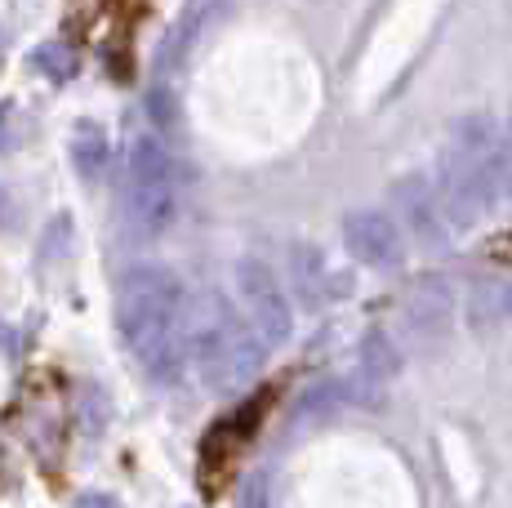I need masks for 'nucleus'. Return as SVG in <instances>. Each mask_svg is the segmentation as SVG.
I'll use <instances>...</instances> for the list:
<instances>
[{
  "instance_id": "obj_17",
  "label": "nucleus",
  "mask_w": 512,
  "mask_h": 508,
  "mask_svg": "<svg viewBox=\"0 0 512 508\" xmlns=\"http://www.w3.org/2000/svg\"><path fill=\"white\" fill-rule=\"evenodd\" d=\"M9 121H14V107L0 103V148H5V130H9Z\"/></svg>"
},
{
  "instance_id": "obj_18",
  "label": "nucleus",
  "mask_w": 512,
  "mask_h": 508,
  "mask_svg": "<svg viewBox=\"0 0 512 508\" xmlns=\"http://www.w3.org/2000/svg\"><path fill=\"white\" fill-rule=\"evenodd\" d=\"M5 219H9V192L0 188V223H5Z\"/></svg>"
},
{
  "instance_id": "obj_15",
  "label": "nucleus",
  "mask_w": 512,
  "mask_h": 508,
  "mask_svg": "<svg viewBox=\"0 0 512 508\" xmlns=\"http://www.w3.org/2000/svg\"><path fill=\"white\" fill-rule=\"evenodd\" d=\"M236 508H272V500H268V477L254 473L250 482L241 486V495H236Z\"/></svg>"
},
{
  "instance_id": "obj_20",
  "label": "nucleus",
  "mask_w": 512,
  "mask_h": 508,
  "mask_svg": "<svg viewBox=\"0 0 512 508\" xmlns=\"http://www.w3.org/2000/svg\"><path fill=\"white\" fill-rule=\"evenodd\" d=\"M0 45H5V36H0Z\"/></svg>"
},
{
  "instance_id": "obj_2",
  "label": "nucleus",
  "mask_w": 512,
  "mask_h": 508,
  "mask_svg": "<svg viewBox=\"0 0 512 508\" xmlns=\"http://www.w3.org/2000/svg\"><path fill=\"white\" fill-rule=\"evenodd\" d=\"M432 188H437L450 232H468L504 197V183H499V121L486 107H472V112L455 116Z\"/></svg>"
},
{
  "instance_id": "obj_10",
  "label": "nucleus",
  "mask_w": 512,
  "mask_h": 508,
  "mask_svg": "<svg viewBox=\"0 0 512 508\" xmlns=\"http://www.w3.org/2000/svg\"><path fill=\"white\" fill-rule=\"evenodd\" d=\"M290 268H294V286H299V299L308 308H321L330 299L348 295V281H339L330 272L326 254H321L312 241H294L290 246Z\"/></svg>"
},
{
  "instance_id": "obj_19",
  "label": "nucleus",
  "mask_w": 512,
  "mask_h": 508,
  "mask_svg": "<svg viewBox=\"0 0 512 508\" xmlns=\"http://www.w3.org/2000/svg\"><path fill=\"white\" fill-rule=\"evenodd\" d=\"M504 317L512 321V286H504Z\"/></svg>"
},
{
  "instance_id": "obj_9",
  "label": "nucleus",
  "mask_w": 512,
  "mask_h": 508,
  "mask_svg": "<svg viewBox=\"0 0 512 508\" xmlns=\"http://www.w3.org/2000/svg\"><path fill=\"white\" fill-rule=\"evenodd\" d=\"M401 375V348L392 344L388 330H366L361 335V348H357V375H352V388L348 393L357 397H379L397 384Z\"/></svg>"
},
{
  "instance_id": "obj_3",
  "label": "nucleus",
  "mask_w": 512,
  "mask_h": 508,
  "mask_svg": "<svg viewBox=\"0 0 512 508\" xmlns=\"http://www.w3.org/2000/svg\"><path fill=\"white\" fill-rule=\"evenodd\" d=\"M263 353H268V344L254 335V326L236 312L223 290H205L192 317H183V357L214 393H232V388L250 384L263 366Z\"/></svg>"
},
{
  "instance_id": "obj_16",
  "label": "nucleus",
  "mask_w": 512,
  "mask_h": 508,
  "mask_svg": "<svg viewBox=\"0 0 512 508\" xmlns=\"http://www.w3.org/2000/svg\"><path fill=\"white\" fill-rule=\"evenodd\" d=\"M72 508H121V504H116L112 495H103V491H90V495H81Z\"/></svg>"
},
{
  "instance_id": "obj_5",
  "label": "nucleus",
  "mask_w": 512,
  "mask_h": 508,
  "mask_svg": "<svg viewBox=\"0 0 512 508\" xmlns=\"http://www.w3.org/2000/svg\"><path fill=\"white\" fill-rule=\"evenodd\" d=\"M232 281H236V295H241L245 321L254 326V335H259L268 348L290 344V335H294V304H290V295H285L281 277L272 272V263L245 254V259H236Z\"/></svg>"
},
{
  "instance_id": "obj_12",
  "label": "nucleus",
  "mask_w": 512,
  "mask_h": 508,
  "mask_svg": "<svg viewBox=\"0 0 512 508\" xmlns=\"http://www.w3.org/2000/svg\"><path fill=\"white\" fill-rule=\"evenodd\" d=\"M504 317V286L499 281H477V286L468 290V321L472 330H490L495 321Z\"/></svg>"
},
{
  "instance_id": "obj_1",
  "label": "nucleus",
  "mask_w": 512,
  "mask_h": 508,
  "mask_svg": "<svg viewBox=\"0 0 512 508\" xmlns=\"http://www.w3.org/2000/svg\"><path fill=\"white\" fill-rule=\"evenodd\" d=\"M183 317L187 290L165 263H134L116 281V330L130 357L156 384H179L183 375Z\"/></svg>"
},
{
  "instance_id": "obj_14",
  "label": "nucleus",
  "mask_w": 512,
  "mask_h": 508,
  "mask_svg": "<svg viewBox=\"0 0 512 508\" xmlns=\"http://www.w3.org/2000/svg\"><path fill=\"white\" fill-rule=\"evenodd\" d=\"M147 116H152L161 130H174V125H179V103H174L170 85H156V90L147 94Z\"/></svg>"
},
{
  "instance_id": "obj_8",
  "label": "nucleus",
  "mask_w": 512,
  "mask_h": 508,
  "mask_svg": "<svg viewBox=\"0 0 512 508\" xmlns=\"http://www.w3.org/2000/svg\"><path fill=\"white\" fill-rule=\"evenodd\" d=\"M401 321H406V335L415 344L437 348L450 335V321H455V286L441 272L415 277V286L401 299Z\"/></svg>"
},
{
  "instance_id": "obj_11",
  "label": "nucleus",
  "mask_w": 512,
  "mask_h": 508,
  "mask_svg": "<svg viewBox=\"0 0 512 508\" xmlns=\"http://www.w3.org/2000/svg\"><path fill=\"white\" fill-rule=\"evenodd\" d=\"M107 161H112V143H107V134L98 130L94 121H81L72 134V165L76 174H81L85 183H98L107 170Z\"/></svg>"
},
{
  "instance_id": "obj_7",
  "label": "nucleus",
  "mask_w": 512,
  "mask_h": 508,
  "mask_svg": "<svg viewBox=\"0 0 512 508\" xmlns=\"http://www.w3.org/2000/svg\"><path fill=\"white\" fill-rule=\"evenodd\" d=\"M392 205H397V228L401 237H415L419 246L437 250L450 241V223L441 214V201H437V188H432L428 174L410 170L392 183Z\"/></svg>"
},
{
  "instance_id": "obj_13",
  "label": "nucleus",
  "mask_w": 512,
  "mask_h": 508,
  "mask_svg": "<svg viewBox=\"0 0 512 508\" xmlns=\"http://www.w3.org/2000/svg\"><path fill=\"white\" fill-rule=\"evenodd\" d=\"M32 67L36 72H45L54 85H63V81H72L76 76V50L72 45H63V41H45L41 50L32 54Z\"/></svg>"
},
{
  "instance_id": "obj_4",
  "label": "nucleus",
  "mask_w": 512,
  "mask_h": 508,
  "mask_svg": "<svg viewBox=\"0 0 512 508\" xmlns=\"http://www.w3.org/2000/svg\"><path fill=\"white\" fill-rule=\"evenodd\" d=\"M179 219V165L161 134H134L125 152V223L139 241H156Z\"/></svg>"
},
{
  "instance_id": "obj_6",
  "label": "nucleus",
  "mask_w": 512,
  "mask_h": 508,
  "mask_svg": "<svg viewBox=\"0 0 512 508\" xmlns=\"http://www.w3.org/2000/svg\"><path fill=\"white\" fill-rule=\"evenodd\" d=\"M339 237H343V250L361 263V268H401L406 259V237H401L397 219L379 205H357L339 219Z\"/></svg>"
}]
</instances>
